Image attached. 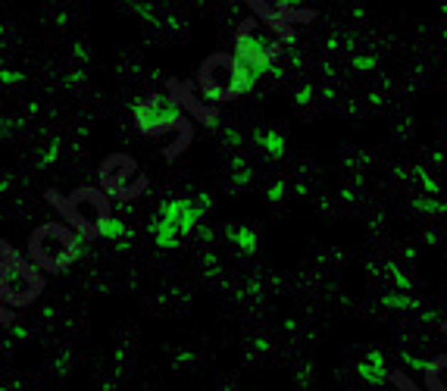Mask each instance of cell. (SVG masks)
Returning a JSON list of instances; mask_svg holds the SVG:
<instances>
[{
  "mask_svg": "<svg viewBox=\"0 0 447 391\" xmlns=\"http://www.w3.org/2000/svg\"><path fill=\"white\" fill-rule=\"evenodd\" d=\"M135 129L141 135H166V132H191V125L176 97L151 94L135 107Z\"/></svg>",
  "mask_w": 447,
  "mask_h": 391,
  "instance_id": "6",
  "label": "cell"
},
{
  "mask_svg": "<svg viewBox=\"0 0 447 391\" xmlns=\"http://www.w3.org/2000/svg\"><path fill=\"white\" fill-rule=\"evenodd\" d=\"M57 154H60V141H57V138H53V141H50V144H47V151L41 154V160H38V163H41V166H50V163H53V160H57Z\"/></svg>",
  "mask_w": 447,
  "mask_h": 391,
  "instance_id": "12",
  "label": "cell"
},
{
  "mask_svg": "<svg viewBox=\"0 0 447 391\" xmlns=\"http://www.w3.org/2000/svg\"><path fill=\"white\" fill-rule=\"evenodd\" d=\"M78 250H82V238L75 229L63 223H41L28 238V257L38 269L44 272H63L75 263Z\"/></svg>",
  "mask_w": 447,
  "mask_h": 391,
  "instance_id": "2",
  "label": "cell"
},
{
  "mask_svg": "<svg viewBox=\"0 0 447 391\" xmlns=\"http://www.w3.org/2000/svg\"><path fill=\"white\" fill-rule=\"evenodd\" d=\"M26 82V73L19 69H0V85H22Z\"/></svg>",
  "mask_w": 447,
  "mask_h": 391,
  "instance_id": "11",
  "label": "cell"
},
{
  "mask_svg": "<svg viewBox=\"0 0 447 391\" xmlns=\"http://www.w3.org/2000/svg\"><path fill=\"white\" fill-rule=\"evenodd\" d=\"M47 200L60 210L78 238H100L104 225L109 223V194L104 188H78L69 198H60L50 191Z\"/></svg>",
  "mask_w": 447,
  "mask_h": 391,
  "instance_id": "1",
  "label": "cell"
},
{
  "mask_svg": "<svg viewBox=\"0 0 447 391\" xmlns=\"http://www.w3.org/2000/svg\"><path fill=\"white\" fill-rule=\"evenodd\" d=\"M441 4H444V10H447V0H441Z\"/></svg>",
  "mask_w": 447,
  "mask_h": 391,
  "instance_id": "16",
  "label": "cell"
},
{
  "mask_svg": "<svg viewBox=\"0 0 447 391\" xmlns=\"http://www.w3.org/2000/svg\"><path fill=\"white\" fill-rule=\"evenodd\" d=\"M44 279L35 263L19 257L16 250L0 241V301L6 307H28L41 294Z\"/></svg>",
  "mask_w": 447,
  "mask_h": 391,
  "instance_id": "4",
  "label": "cell"
},
{
  "mask_svg": "<svg viewBox=\"0 0 447 391\" xmlns=\"http://www.w3.org/2000/svg\"><path fill=\"white\" fill-rule=\"evenodd\" d=\"M250 82H254V73L235 53H210L200 63V73H198V88L213 104H222V100L244 94Z\"/></svg>",
  "mask_w": 447,
  "mask_h": 391,
  "instance_id": "3",
  "label": "cell"
},
{
  "mask_svg": "<svg viewBox=\"0 0 447 391\" xmlns=\"http://www.w3.org/2000/svg\"><path fill=\"white\" fill-rule=\"evenodd\" d=\"M13 125H19V122H16V119H6V116H0V135H6Z\"/></svg>",
  "mask_w": 447,
  "mask_h": 391,
  "instance_id": "14",
  "label": "cell"
},
{
  "mask_svg": "<svg viewBox=\"0 0 447 391\" xmlns=\"http://www.w3.org/2000/svg\"><path fill=\"white\" fill-rule=\"evenodd\" d=\"M426 388L429 391H447V354H438L426 363Z\"/></svg>",
  "mask_w": 447,
  "mask_h": 391,
  "instance_id": "10",
  "label": "cell"
},
{
  "mask_svg": "<svg viewBox=\"0 0 447 391\" xmlns=\"http://www.w3.org/2000/svg\"><path fill=\"white\" fill-rule=\"evenodd\" d=\"M281 41L285 38L279 35V28L272 22L254 16V19L241 22L238 31H235V57L244 63L250 73H266L279 60Z\"/></svg>",
  "mask_w": 447,
  "mask_h": 391,
  "instance_id": "5",
  "label": "cell"
},
{
  "mask_svg": "<svg viewBox=\"0 0 447 391\" xmlns=\"http://www.w3.org/2000/svg\"><path fill=\"white\" fill-rule=\"evenodd\" d=\"M200 216V207L198 203H188V200H172L166 207L160 210V216H156V223L151 225L154 232V241L160 247H172L182 235L191 229L194 223H198Z\"/></svg>",
  "mask_w": 447,
  "mask_h": 391,
  "instance_id": "8",
  "label": "cell"
},
{
  "mask_svg": "<svg viewBox=\"0 0 447 391\" xmlns=\"http://www.w3.org/2000/svg\"><path fill=\"white\" fill-rule=\"evenodd\" d=\"M357 375L366 382V385H385V382L391 379L388 363H385V357H382L379 350H372V354H366L363 360H360V363H357Z\"/></svg>",
  "mask_w": 447,
  "mask_h": 391,
  "instance_id": "9",
  "label": "cell"
},
{
  "mask_svg": "<svg viewBox=\"0 0 447 391\" xmlns=\"http://www.w3.org/2000/svg\"><path fill=\"white\" fill-rule=\"evenodd\" d=\"M0 35H4V26H0Z\"/></svg>",
  "mask_w": 447,
  "mask_h": 391,
  "instance_id": "17",
  "label": "cell"
},
{
  "mask_svg": "<svg viewBox=\"0 0 447 391\" xmlns=\"http://www.w3.org/2000/svg\"><path fill=\"white\" fill-rule=\"evenodd\" d=\"M394 382H397V388H401V391H419V388L410 385V379H406V375H394Z\"/></svg>",
  "mask_w": 447,
  "mask_h": 391,
  "instance_id": "13",
  "label": "cell"
},
{
  "mask_svg": "<svg viewBox=\"0 0 447 391\" xmlns=\"http://www.w3.org/2000/svg\"><path fill=\"white\" fill-rule=\"evenodd\" d=\"M144 176H141L138 163L125 154H113L100 163V188L109 194V198H119V200H129V198H138L144 191Z\"/></svg>",
  "mask_w": 447,
  "mask_h": 391,
  "instance_id": "7",
  "label": "cell"
},
{
  "mask_svg": "<svg viewBox=\"0 0 447 391\" xmlns=\"http://www.w3.org/2000/svg\"><path fill=\"white\" fill-rule=\"evenodd\" d=\"M0 316H4V319H6V313H4V310H0Z\"/></svg>",
  "mask_w": 447,
  "mask_h": 391,
  "instance_id": "15",
  "label": "cell"
}]
</instances>
